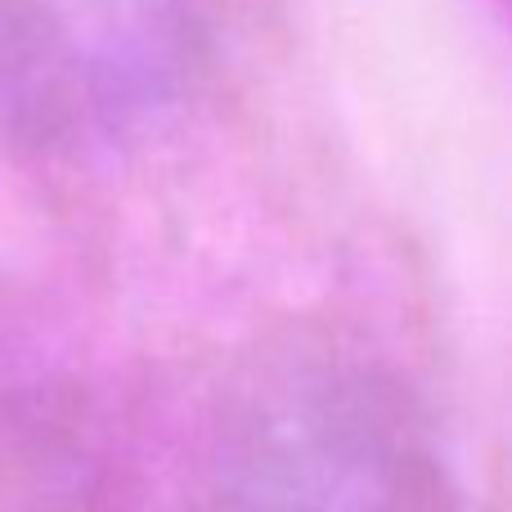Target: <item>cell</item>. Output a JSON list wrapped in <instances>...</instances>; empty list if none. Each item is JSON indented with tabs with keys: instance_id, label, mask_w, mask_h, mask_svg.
Instances as JSON below:
<instances>
[{
	"instance_id": "1",
	"label": "cell",
	"mask_w": 512,
	"mask_h": 512,
	"mask_svg": "<svg viewBox=\"0 0 512 512\" xmlns=\"http://www.w3.org/2000/svg\"><path fill=\"white\" fill-rule=\"evenodd\" d=\"M216 0H0V104L63 140L144 126L194 81Z\"/></svg>"
}]
</instances>
